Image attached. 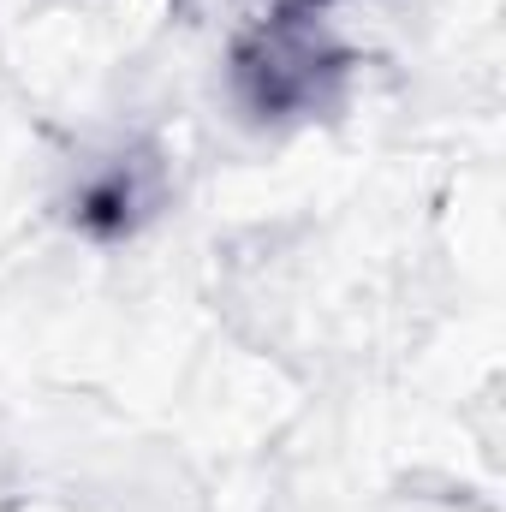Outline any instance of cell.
Instances as JSON below:
<instances>
[{
    "instance_id": "2",
    "label": "cell",
    "mask_w": 506,
    "mask_h": 512,
    "mask_svg": "<svg viewBox=\"0 0 506 512\" xmlns=\"http://www.w3.org/2000/svg\"><path fill=\"white\" fill-rule=\"evenodd\" d=\"M137 185H131V173H108V179H96L90 191H84V209H78V221L84 227H96V233H126L131 215H137Z\"/></svg>"
},
{
    "instance_id": "1",
    "label": "cell",
    "mask_w": 506,
    "mask_h": 512,
    "mask_svg": "<svg viewBox=\"0 0 506 512\" xmlns=\"http://www.w3.org/2000/svg\"><path fill=\"white\" fill-rule=\"evenodd\" d=\"M328 72L334 66L304 36H262L256 48H245V60H239V78H245V90H251V102L262 114H292V108L316 102Z\"/></svg>"
}]
</instances>
